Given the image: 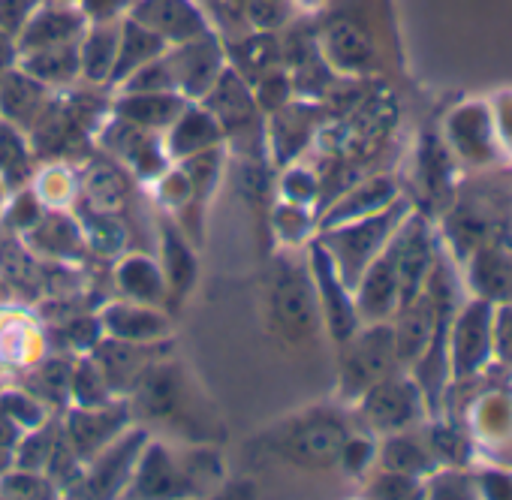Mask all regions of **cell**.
<instances>
[{
  "mask_svg": "<svg viewBox=\"0 0 512 500\" xmlns=\"http://www.w3.org/2000/svg\"><path fill=\"white\" fill-rule=\"evenodd\" d=\"M0 275L13 290L22 293H37L40 290V275L34 272L31 260H28V250L16 241L0 244Z\"/></svg>",
  "mask_w": 512,
  "mask_h": 500,
  "instance_id": "f35d334b",
  "label": "cell"
},
{
  "mask_svg": "<svg viewBox=\"0 0 512 500\" xmlns=\"http://www.w3.org/2000/svg\"><path fill=\"white\" fill-rule=\"evenodd\" d=\"M410 202L407 199H395L389 208L341 223V226H329L320 232L323 247L329 250V257L341 275V281L353 290L356 281L362 278V272L371 266V260L380 254V250L389 244V238L395 235V229L401 226V220L410 214Z\"/></svg>",
  "mask_w": 512,
  "mask_h": 500,
  "instance_id": "6da1fadb",
  "label": "cell"
},
{
  "mask_svg": "<svg viewBox=\"0 0 512 500\" xmlns=\"http://www.w3.org/2000/svg\"><path fill=\"white\" fill-rule=\"evenodd\" d=\"M470 296L497 305H512V229L476 244L461 260Z\"/></svg>",
  "mask_w": 512,
  "mask_h": 500,
  "instance_id": "52a82bcc",
  "label": "cell"
},
{
  "mask_svg": "<svg viewBox=\"0 0 512 500\" xmlns=\"http://www.w3.org/2000/svg\"><path fill=\"white\" fill-rule=\"evenodd\" d=\"M202 106L217 118L223 133H235V130L253 127L256 112H260V106H256V100H253V88L247 85V79L235 67H223L220 70L214 85L205 91Z\"/></svg>",
  "mask_w": 512,
  "mask_h": 500,
  "instance_id": "9a60e30c",
  "label": "cell"
},
{
  "mask_svg": "<svg viewBox=\"0 0 512 500\" xmlns=\"http://www.w3.org/2000/svg\"><path fill=\"white\" fill-rule=\"evenodd\" d=\"M142 449H145V434L142 431L118 434L109 446H103L94 455L97 461H94L88 479L82 482V488H88V494H94V497L118 494L121 488L130 485Z\"/></svg>",
  "mask_w": 512,
  "mask_h": 500,
  "instance_id": "5bb4252c",
  "label": "cell"
},
{
  "mask_svg": "<svg viewBox=\"0 0 512 500\" xmlns=\"http://www.w3.org/2000/svg\"><path fill=\"white\" fill-rule=\"evenodd\" d=\"M356 410L371 434H395L413 425H422L428 419L425 398L410 374H392L380 383H374L359 401Z\"/></svg>",
  "mask_w": 512,
  "mask_h": 500,
  "instance_id": "8992f818",
  "label": "cell"
},
{
  "mask_svg": "<svg viewBox=\"0 0 512 500\" xmlns=\"http://www.w3.org/2000/svg\"><path fill=\"white\" fill-rule=\"evenodd\" d=\"M100 323L109 338L136 341V344H157L172 335L169 320L142 302H115V305L103 308Z\"/></svg>",
  "mask_w": 512,
  "mask_h": 500,
  "instance_id": "7402d4cb",
  "label": "cell"
},
{
  "mask_svg": "<svg viewBox=\"0 0 512 500\" xmlns=\"http://www.w3.org/2000/svg\"><path fill=\"white\" fill-rule=\"evenodd\" d=\"M130 19L157 34L166 46H181L196 37L211 34L205 13L193 0H139L130 10Z\"/></svg>",
  "mask_w": 512,
  "mask_h": 500,
  "instance_id": "30bf717a",
  "label": "cell"
},
{
  "mask_svg": "<svg viewBox=\"0 0 512 500\" xmlns=\"http://www.w3.org/2000/svg\"><path fill=\"white\" fill-rule=\"evenodd\" d=\"M187 106L178 91H124L115 103V115L145 130H166Z\"/></svg>",
  "mask_w": 512,
  "mask_h": 500,
  "instance_id": "4316f807",
  "label": "cell"
},
{
  "mask_svg": "<svg viewBox=\"0 0 512 500\" xmlns=\"http://www.w3.org/2000/svg\"><path fill=\"white\" fill-rule=\"evenodd\" d=\"M37 0H0V31L19 34L28 16L34 13Z\"/></svg>",
  "mask_w": 512,
  "mask_h": 500,
  "instance_id": "db71d44e",
  "label": "cell"
},
{
  "mask_svg": "<svg viewBox=\"0 0 512 500\" xmlns=\"http://www.w3.org/2000/svg\"><path fill=\"white\" fill-rule=\"evenodd\" d=\"M323 58L341 73H365L374 64V43L356 22L332 19L323 28Z\"/></svg>",
  "mask_w": 512,
  "mask_h": 500,
  "instance_id": "484cf974",
  "label": "cell"
},
{
  "mask_svg": "<svg viewBox=\"0 0 512 500\" xmlns=\"http://www.w3.org/2000/svg\"><path fill=\"white\" fill-rule=\"evenodd\" d=\"M401 371L398 350H395V332L392 323H365L353 338L344 341L341 371H338V392L344 401L356 404L374 383L392 377Z\"/></svg>",
  "mask_w": 512,
  "mask_h": 500,
  "instance_id": "3957f363",
  "label": "cell"
},
{
  "mask_svg": "<svg viewBox=\"0 0 512 500\" xmlns=\"http://www.w3.org/2000/svg\"><path fill=\"white\" fill-rule=\"evenodd\" d=\"M476 494L488 500H512V470L509 467H476Z\"/></svg>",
  "mask_w": 512,
  "mask_h": 500,
  "instance_id": "c3c4849f",
  "label": "cell"
},
{
  "mask_svg": "<svg viewBox=\"0 0 512 500\" xmlns=\"http://www.w3.org/2000/svg\"><path fill=\"white\" fill-rule=\"evenodd\" d=\"M136 392V410L148 419H166L181 401V374L169 362H154L139 383L133 386Z\"/></svg>",
  "mask_w": 512,
  "mask_h": 500,
  "instance_id": "83f0119b",
  "label": "cell"
},
{
  "mask_svg": "<svg viewBox=\"0 0 512 500\" xmlns=\"http://www.w3.org/2000/svg\"><path fill=\"white\" fill-rule=\"evenodd\" d=\"M103 145L109 151H115L118 157H124V163L139 175V178H157L166 172L169 157L166 148L160 145L154 130H145L139 124H130L124 118H118L115 124L106 127L103 133Z\"/></svg>",
  "mask_w": 512,
  "mask_h": 500,
  "instance_id": "2e32d148",
  "label": "cell"
},
{
  "mask_svg": "<svg viewBox=\"0 0 512 500\" xmlns=\"http://www.w3.org/2000/svg\"><path fill=\"white\" fill-rule=\"evenodd\" d=\"M223 127L205 106H184V112L166 127V157L169 160H184L190 154L217 148L223 142Z\"/></svg>",
  "mask_w": 512,
  "mask_h": 500,
  "instance_id": "603a6c76",
  "label": "cell"
},
{
  "mask_svg": "<svg viewBox=\"0 0 512 500\" xmlns=\"http://www.w3.org/2000/svg\"><path fill=\"white\" fill-rule=\"evenodd\" d=\"M0 407H4V413L13 422H28V428L40 425V407L25 395H10L7 401H0Z\"/></svg>",
  "mask_w": 512,
  "mask_h": 500,
  "instance_id": "6f0895ef",
  "label": "cell"
},
{
  "mask_svg": "<svg viewBox=\"0 0 512 500\" xmlns=\"http://www.w3.org/2000/svg\"><path fill=\"white\" fill-rule=\"evenodd\" d=\"M353 302H356L362 323H383L395 317L401 305V290H398V272H395V257L389 244L371 260V266L356 281Z\"/></svg>",
  "mask_w": 512,
  "mask_h": 500,
  "instance_id": "7c38bea8",
  "label": "cell"
},
{
  "mask_svg": "<svg viewBox=\"0 0 512 500\" xmlns=\"http://www.w3.org/2000/svg\"><path fill=\"white\" fill-rule=\"evenodd\" d=\"M395 199H398V184L392 178H386V175H374V178L350 187L344 196L332 199V205L323 211L320 229L341 226V223H350V220L377 214V211L389 208Z\"/></svg>",
  "mask_w": 512,
  "mask_h": 500,
  "instance_id": "d4e9b609",
  "label": "cell"
},
{
  "mask_svg": "<svg viewBox=\"0 0 512 500\" xmlns=\"http://www.w3.org/2000/svg\"><path fill=\"white\" fill-rule=\"evenodd\" d=\"M127 488L133 497H181L193 491L184 467H178L160 443H151L142 449Z\"/></svg>",
  "mask_w": 512,
  "mask_h": 500,
  "instance_id": "44dd1931",
  "label": "cell"
},
{
  "mask_svg": "<svg viewBox=\"0 0 512 500\" xmlns=\"http://www.w3.org/2000/svg\"><path fill=\"white\" fill-rule=\"evenodd\" d=\"M130 410L124 404L103 407H76L67 419V440L79 458H94L103 446H109L127 428Z\"/></svg>",
  "mask_w": 512,
  "mask_h": 500,
  "instance_id": "e0dca14e",
  "label": "cell"
},
{
  "mask_svg": "<svg viewBox=\"0 0 512 500\" xmlns=\"http://www.w3.org/2000/svg\"><path fill=\"white\" fill-rule=\"evenodd\" d=\"M275 232L287 244H299L311 232V214L305 211V205H293V202L278 205L275 208Z\"/></svg>",
  "mask_w": 512,
  "mask_h": 500,
  "instance_id": "bcb514c9",
  "label": "cell"
},
{
  "mask_svg": "<svg viewBox=\"0 0 512 500\" xmlns=\"http://www.w3.org/2000/svg\"><path fill=\"white\" fill-rule=\"evenodd\" d=\"M40 220H43V205L37 202L34 193H22V196L13 202V208H10V223H13L16 229L28 232V229L37 226Z\"/></svg>",
  "mask_w": 512,
  "mask_h": 500,
  "instance_id": "11a10c76",
  "label": "cell"
},
{
  "mask_svg": "<svg viewBox=\"0 0 512 500\" xmlns=\"http://www.w3.org/2000/svg\"><path fill=\"white\" fill-rule=\"evenodd\" d=\"M272 317L281 335L296 344L311 341L320 332L323 314H320V299H317V287H314L308 266L281 260L275 284H272Z\"/></svg>",
  "mask_w": 512,
  "mask_h": 500,
  "instance_id": "277c9868",
  "label": "cell"
},
{
  "mask_svg": "<svg viewBox=\"0 0 512 500\" xmlns=\"http://www.w3.org/2000/svg\"><path fill=\"white\" fill-rule=\"evenodd\" d=\"M82 28H85V13L52 0V4L34 10L28 16V22L22 25L19 52L28 55V52H40V49H49V46L76 43L82 37Z\"/></svg>",
  "mask_w": 512,
  "mask_h": 500,
  "instance_id": "ac0fdd59",
  "label": "cell"
},
{
  "mask_svg": "<svg viewBox=\"0 0 512 500\" xmlns=\"http://www.w3.org/2000/svg\"><path fill=\"white\" fill-rule=\"evenodd\" d=\"M350 434L353 431L338 410L317 407V410L299 413L290 422H284L272 440V449L296 467L329 470L338 464L341 449H344Z\"/></svg>",
  "mask_w": 512,
  "mask_h": 500,
  "instance_id": "7a4b0ae2",
  "label": "cell"
},
{
  "mask_svg": "<svg viewBox=\"0 0 512 500\" xmlns=\"http://www.w3.org/2000/svg\"><path fill=\"white\" fill-rule=\"evenodd\" d=\"M169 67H172V79H175V91L181 97H196L202 100L205 91L214 85V79L220 76V70L226 67L223 61V49L217 46V40L211 34L196 37L190 43L175 46L172 55H166Z\"/></svg>",
  "mask_w": 512,
  "mask_h": 500,
  "instance_id": "8fae6325",
  "label": "cell"
},
{
  "mask_svg": "<svg viewBox=\"0 0 512 500\" xmlns=\"http://www.w3.org/2000/svg\"><path fill=\"white\" fill-rule=\"evenodd\" d=\"M160 344H136V341H121V338H100L91 350V359L103 371L106 383L112 392H133L139 377L160 362Z\"/></svg>",
  "mask_w": 512,
  "mask_h": 500,
  "instance_id": "4fadbf2b",
  "label": "cell"
},
{
  "mask_svg": "<svg viewBox=\"0 0 512 500\" xmlns=\"http://www.w3.org/2000/svg\"><path fill=\"white\" fill-rule=\"evenodd\" d=\"M25 241L40 250V254L52 257V260H76L82 257V235H79V226L70 220V217H61V214H52L31 226L25 232Z\"/></svg>",
  "mask_w": 512,
  "mask_h": 500,
  "instance_id": "4dcf8cb0",
  "label": "cell"
},
{
  "mask_svg": "<svg viewBox=\"0 0 512 500\" xmlns=\"http://www.w3.org/2000/svg\"><path fill=\"white\" fill-rule=\"evenodd\" d=\"M449 175H452L449 145H440V142L428 139L422 145V181H425L428 193L440 196L443 190H449Z\"/></svg>",
  "mask_w": 512,
  "mask_h": 500,
  "instance_id": "b9f144b4",
  "label": "cell"
},
{
  "mask_svg": "<svg viewBox=\"0 0 512 500\" xmlns=\"http://www.w3.org/2000/svg\"><path fill=\"white\" fill-rule=\"evenodd\" d=\"M437 314H440V308L434 305V299L425 287L419 296H413L407 305H401L395 311L392 332H395V350H398L401 368H410L422 356V350L428 347V341L437 329Z\"/></svg>",
  "mask_w": 512,
  "mask_h": 500,
  "instance_id": "d6986e66",
  "label": "cell"
},
{
  "mask_svg": "<svg viewBox=\"0 0 512 500\" xmlns=\"http://www.w3.org/2000/svg\"><path fill=\"white\" fill-rule=\"evenodd\" d=\"M491 338H494V359H497V365L506 374H512V305H497L494 308Z\"/></svg>",
  "mask_w": 512,
  "mask_h": 500,
  "instance_id": "681fc988",
  "label": "cell"
},
{
  "mask_svg": "<svg viewBox=\"0 0 512 500\" xmlns=\"http://www.w3.org/2000/svg\"><path fill=\"white\" fill-rule=\"evenodd\" d=\"M124 7H127V0H82L85 16H91L97 22H112Z\"/></svg>",
  "mask_w": 512,
  "mask_h": 500,
  "instance_id": "680465c9",
  "label": "cell"
},
{
  "mask_svg": "<svg viewBox=\"0 0 512 500\" xmlns=\"http://www.w3.org/2000/svg\"><path fill=\"white\" fill-rule=\"evenodd\" d=\"M70 374H73V368H67L64 362H49V365H43V368H40L37 383H40L43 395H49V398L61 401V398L70 392Z\"/></svg>",
  "mask_w": 512,
  "mask_h": 500,
  "instance_id": "816d5d0a",
  "label": "cell"
},
{
  "mask_svg": "<svg viewBox=\"0 0 512 500\" xmlns=\"http://www.w3.org/2000/svg\"><path fill=\"white\" fill-rule=\"evenodd\" d=\"M311 278H314V287H317V299H320V314H323V323L329 329V335L344 344L347 338H353L362 326L359 320V311H356V302H353V290L341 281L329 250L323 247V241H314L311 244Z\"/></svg>",
  "mask_w": 512,
  "mask_h": 500,
  "instance_id": "ba28073f",
  "label": "cell"
},
{
  "mask_svg": "<svg viewBox=\"0 0 512 500\" xmlns=\"http://www.w3.org/2000/svg\"><path fill=\"white\" fill-rule=\"evenodd\" d=\"M22 70L28 76H34L37 82H43L46 88L70 85L82 73L79 40L76 43H64V46H49V49H40V52H28L22 58Z\"/></svg>",
  "mask_w": 512,
  "mask_h": 500,
  "instance_id": "f546056e",
  "label": "cell"
},
{
  "mask_svg": "<svg viewBox=\"0 0 512 500\" xmlns=\"http://www.w3.org/2000/svg\"><path fill=\"white\" fill-rule=\"evenodd\" d=\"M281 190H284V199L293 202V205H311L317 196H320V178L302 166H293L287 169L284 181H281Z\"/></svg>",
  "mask_w": 512,
  "mask_h": 500,
  "instance_id": "7dc6e473",
  "label": "cell"
},
{
  "mask_svg": "<svg viewBox=\"0 0 512 500\" xmlns=\"http://www.w3.org/2000/svg\"><path fill=\"white\" fill-rule=\"evenodd\" d=\"M446 145L455 157L473 166H491L500 160V139L494 130V115L485 100L458 106L446 118Z\"/></svg>",
  "mask_w": 512,
  "mask_h": 500,
  "instance_id": "9c48e42d",
  "label": "cell"
},
{
  "mask_svg": "<svg viewBox=\"0 0 512 500\" xmlns=\"http://www.w3.org/2000/svg\"><path fill=\"white\" fill-rule=\"evenodd\" d=\"M31 172V148L19 127L0 118V181L4 187H22Z\"/></svg>",
  "mask_w": 512,
  "mask_h": 500,
  "instance_id": "e575fe53",
  "label": "cell"
},
{
  "mask_svg": "<svg viewBox=\"0 0 512 500\" xmlns=\"http://www.w3.org/2000/svg\"><path fill=\"white\" fill-rule=\"evenodd\" d=\"M377 464L383 470H398L407 476H419L428 479L440 464L425 440L422 425L395 431V434H383V440L377 443Z\"/></svg>",
  "mask_w": 512,
  "mask_h": 500,
  "instance_id": "cb8c5ba5",
  "label": "cell"
},
{
  "mask_svg": "<svg viewBox=\"0 0 512 500\" xmlns=\"http://www.w3.org/2000/svg\"><path fill=\"white\" fill-rule=\"evenodd\" d=\"M425 494L428 497H440V500H470L479 497L476 494V482H473V467H437L428 479H425Z\"/></svg>",
  "mask_w": 512,
  "mask_h": 500,
  "instance_id": "ab89813d",
  "label": "cell"
},
{
  "mask_svg": "<svg viewBox=\"0 0 512 500\" xmlns=\"http://www.w3.org/2000/svg\"><path fill=\"white\" fill-rule=\"evenodd\" d=\"M494 305L470 296L458 305L449 323V368L452 380H473L494 362Z\"/></svg>",
  "mask_w": 512,
  "mask_h": 500,
  "instance_id": "5b68a950",
  "label": "cell"
},
{
  "mask_svg": "<svg viewBox=\"0 0 512 500\" xmlns=\"http://www.w3.org/2000/svg\"><path fill=\"white\" fill-rule=\"evenodd\" d=\"M115 278H118L121 293L130 296L133 302H142V305H157L169 290L163 269L154 260L142 257V254H133V257L121 260L118 269H115Z\"/></svg>",
  "mask_w": 512,
  "mask_h": 500,
  "instance_id": "d6a6232c",
  "label": "cell"
},
{
  "mask_svg": "<svg viewBox=\"0 0 512 500\" xmlns=\"http://www.w3.org/2000/svg\"><path fill=\"white\" fill-rule=\"evenodd\" d=\"M308 115H311V109L302 103H293V100L287 106H281L278 112H272V121H275L272 145H275L281 163H287L308 145V139L314 133V121Z\"/></svg>",
  "mask_w": 512,
  "mask_h": 500,
  "instance_id": "836d02e7",
  "label": "cell"
},
{
  "mask_svg": "<svg viewBox=\"0 0 512 500\" xmlns=\"http://www.w3.org/2000/svg\"><path fill=\"white\" fill-rule=\"evenodd\" d=\"M338 464L350 473V476H365V470L371 464H377V440L374 437H359V434H350L344 449H341V458Z\"/></svg>",
  "mask_w": 512,
  "mask_h": 500,
  "instance_id": "f6af8a7d",
  "label": "cell"
},
{
  "mask_svg": "<svg viewBox=\"0 0 512 500\" xmlns=\"http://www.w3.org/2000/svg\"><path fill=\"white\" fill-rule=\"evenodd\" d=\"M52 449H55V437H52V431L31 434V437L22 443V452H19V467H22V470H37V467L49 464V458H52Z\"/></svg>",
  "mask_w": 512,
  "mask_h": 500,
  "instance_id": "f907efd6",
  "label": "cell"
},
{
  "mask_svg": "<svg viewBox=\"0 0 512 500\" xmlns=\"http://www.w3.org/2000/svg\"><path fill=\"white\" fill-rule=\"evenodd\" d=\"M70 395L76 407H103L112 401V389L94 359H82L70 374Z\"/></svg>",
  "mask_w": 512,
  "mask_h": 500,
  "instance_id": "74e56055",
  "label": "cell"
},
{
  "mask_svg": "<svg viewBox=\"0 0 512 500\" xmlns=\"http://www.w3.org/2000/svg\"><path fill=\"white\" fill-rule=\"evenodd\" d=\"M4 190H7V187H4V181H0V205H4Z\"/></svg>",
  "mask_w": 512,
  "mask_h": 500,
  "instance_id": "91938a15",
  "label": "cell"
},
{
  "mask_svg": "<svg viewBox=\"0 0 512 500\" xmlns=\"http://www.w3.org/2000/svg\"><path fill=\"white\" fill-rule=\"evenodd\" d=\"M4 491L7 494H16V497H49L52 494L49 482H43L34 473H19V476L4 479Z\"/></svg>",
  "mask_w": 512,
  "mask_h": 500,
  "instance_id": "9f6ffc18",
  "label": "cell"
},
{
  "mask_svg": "<svg viewBox=\"0 0 512 500\" xmlns=\"http://www.w3.org/2000/svg\"><path fill=\"white\" fill-rule=\"evenodd\" d=\"M166 52V43L151 34L148 28H142L139 22L133 19H124L121 25V40H118V55H115V67H112V76L109 82L112 85H124L139 67L151 64L154 58H160Z\"/></svg>",
  "mask_w": 512,
  "mask_h": 500,
  "instance_id": "f1b7e54d",
  "label": "cell"
},
{
  "mask_svg": "<svg viewBox=\"0 0 512 500\" xmlns=\"http://www.w3.org/2000/svg\"><path fill=\"white\" fill-rule=\"evenodd\" d=\"M293 97V82L281 73V70H272L266 73L263 79H256V88H253V100L263 112H278L281 106H287Z\"/></svg>",
  "mask_w": 512,
  "mask_h": 500,
  "instance_id": "ee69618b",
  "label": "cell"
},
{
  "mask_svg": "<svg viewBox=\"0 0 512 500\" xmlns=\"http://www.w3.org/2000/svg\"><path fill=\"white\" fill-rule=\"evenodd\" d=\"M371 497H389V500H410V497H425V479L407 476L398 470H383L368 482Z\"/></svg>",
  "mask_w": 512,
  "mask_h": 500,
  "instance_id": "7bdbcfd3",
  "label": "cell"
},
{
  "mask_svg": "<svg viewBox=\"0 0 512 500\" xmlns=\"http://www.w3.org/2000/svg\"><path fill=\"white\" fill-rule=\"evenodd\" d=\"M49 109V88L28 76L22 67L0 76V118L19 127L22 133H31L34 124Z\"/></svg>",
  "mask_w": 512,
  "mask_h": 500,
  "instance_id": "ffe728a7",
  "label": "cell"
},
{
  "mask_svg": "<svg viewBox=\"0 0 512 500\" xmlns=\"http://www.w3.org/2000/svg\"><path fill=\"white\" fill-rule=\"evenodd\" d=\"M100 335H103L100 317H76V320H70V326L64 329V338H67L73 347H79V350H94V344L100 341Z\"/></svg>",
  "mask_w": 512,
  "mask_h": 500,
  "instance_id": "f5cc1de1",
  "label": "cell"
},
{
  "mask_svg": "<svg viewBox=\"0 0 512 500\" xmlns=\"http://www.w3.org/2000/svg\"><path fill=\"white\" fill-rule=\"evenodd\" d=\"M118 40H121V25L115 22H100L91 34L82 37L79 43V61H82V76L94 85L109 82L115 55H118Z\"/></svg>",
  "mask_w": 512,
  "mask_h": 500,
  "instance_id": "1f68e13d",
  "label": "cell"
},
{
  "mask_svg": "<svg viewBox=\"0 0 512 500\" xmlns=\"http://www.w3.org/2000/svg\"><path fill=\"white\" fill-rule=\"evenodd\" d=\"M85 193H88L91 205H94L100 214H109V211H118V208L124 205L127 184H124V175H121L115 166L97 163V166L88 172Z\"/></svg>",
  "mask_w": 512,
  "mask_h": 500,
  "instance_id": "8d00e7d4",
  "label": "cell"
},
{
  "mask_svg": "<svg viewBox=\"0 0 512 500\" xmlns=\"http://www.w3.org/2000/svg\"><path fill=\"white\" fill-rule=\"evenodd\" d=\"M244 61V79L253 76V79H263L266 73L278 70L281 64V46L275 43V37L269 34H260V37H250L247 43H241V55Z\"/></svg>",
  "mask_w": 512,
  "mask_h": 500,
  "instance_id": "60d3db41",
  "label": "cell"
},
{
  "mask_svg": "<svg viewBox=\"0 0 512 500\" xmlns=\"http://www.w3.org/2000/svg\"><path fill=\"white\" fill-rule=\"evenodd\" d=\"M163 257H166V266H163L166 287L175 290L178 296L187 293V287H190L193 278H196V260H193L190 244H187L172 226L163 229Z\"/></svg>",
  "mask_w": 512,
  "mask_h": 500,
  "instance_id": "d590c367",
  "label": "cell"
}]
</instances>
